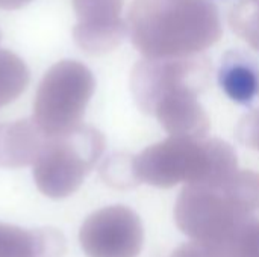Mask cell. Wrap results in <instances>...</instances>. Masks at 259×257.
<instances>
[{"instance_id":"cell-1","label":"cell","mask_w":259,"mask_h":257,"mask_svg":"<svg viewBox=\"0 0 259 257\" xmlns=\"http://www.w3.org/2000/svg\"><path fill=\"white\" fill-rule=\"evenodd\" d=\"M209 73L206 58H144L131 74V89L140 109L155 117L173 136L203 138L209 118L199 103Z\"/></svg>"},{"instance_id":"cell-2","label":"cell","mask_w":259,"mask_h":257,"mask_svg":"<svg viewBox=\"0 0 259 257\" xmlns=\"http://www.w3.org/2000/svg\"><path fill=\"white\" fill-rule=\"evenodd\" d=\"M126 23L135 48L153 59L196 56L223 33L212 0H135Z\"/></svg>"},{"instance_id":"cell-3","label":"cell","mask_w":259,"mask_h":257,"mask_svg":"<svg viewBox=\"0 0 259 257\" xmlns=\"http://www.w3.org/2000/svg\"><path fill=\"white\" fill-rule=\"evenodd\" d=\"M258 215L259 174L250 170H237L214 182L185 185L175 206L179 230L211 247L220 245Z\"/></svg>"},{"instance_id":"cell-4","label":"cell","mask_w":259,"mask_h":257,"mask_svg":"<svg viewBox=\"0 0 259 257\" xmlns=\"http://www.w3.org/2000/svg\"><path fill=\"white\" fill-rule=\"evenodd\" d=\"M138 183L173 188L225 179L238 170L235 150L222 139L173 136L132 158Z\"/></svg>"},{"instance_id":"cell-5","label":"cell","mask_w":259,"mask_h":257,"mask_svg":"<svg viewBox=\"0 0 259 257\" xmlns=\"http://www.w3.org/2000/svg\"><path fill=\"white\" fill-rule=\"evenodd\" d=\"M105 145V136L85 124L47 136L32 165L39 192L53 200L74 194L102 158Z\"/></svg>"},{"instance_id":"cell-6","label":"cell","mask_w":259,"mask_h":257,"mask_svg":"<svg viewBox=\"0 0 259 257\" xmlns=\"http://www.w3.org/2000/svg\"><path fill=\"white\" fill-rule=\"evenodd\" d=\"M94 89L96 80L88 67L61 61L47 70L38 85L32 120L47 136L65 133L82 124Z\"/></svg>"},{"instance_id":"cell-7","label":"cell","mask_w":259,"mask_h":257,"mask_svg":"<svg viewBox=\"0 0 259 257\" xmlns=\"http://www.w3.org/2000/svg\"><path fill=\"white\" fill-rule=\"evenodd\" d=\"M79 242L87 257H138L144 242L140 217L126 206H108L82 224Z\"/></svg>"},{"instance_id":"cell-8","label":"cell","mask_w":259,"mask_h":257,"mask_svg":"<svg viewBox=\"0 0 259 257\" xmlns=\"http://www.w3.org/2000/svg\"><path fill=\"white\" fill-rule=\"evenodd\" d=\"M123 5L124 0H73L77 17L73 36L85 53L103 55L120 45L127 33Z\"/></svg>"},{"instance_id":"cell-9","label":"cell","mask_w":259,"mask_h":257,"mask_svg":"<svg viewBox=\"0 0 259 257\" xmlns=\"http://www.w3.org/2000/svg\"><path fill=\"white\" fill-rule=\"evenodd\" d=\"M64 236L52 229L24 230L0 223V257H62Z\"/></svg>"},{"instance_id":"cell-10","label":"cell","mask_w":259,"mask_h":257,"mask_svg":"<svg viewBox=\"0 0 259 257\" xmlns=\"http://www.w3.org/2000/svg\"><path fill=\"white\" fill-rule=\"evenodd\" d=\"M219 83L235 103L250 106L259 98V65L247 53L231 50L222 59Z\"/></svg>"},{"instance_id":"cell-11","label":"cell","mask_w":259,"mask_h":257,"mask_svg":"<svg viewBox=\"0 0 259 257\" xmlns=\"http://www.w3.org/2000/svg\"><path fill=\"white\" fill-rule=\"evenodd\" d=\"M47 135L32 118L0 127V165L20 168L33 165Z\"/></svg>"},{"instance_id":"cell-12","label":"cell","mask_w":259,"mask_h":257,"mask_svg":"<svg viewBox=\"0 0 259 257\" xmlns=\"http://www.w3.org/2000/svg\"><path fill=\"white\" fill-rule=\"evenodd\" d=\"M30 73L24 61L9 50H0V108L15 101L27 88Z\"/></svg>"},{"instance_id":"cell-13","label":"cell","mask_w":259,"mask_h":257,"mask_svg":"<svg viewBox=\"0 0 259 257\" xmlns=\"http://www.w3.org/2000/svg\"><path fill=\"white\" fill-rule=\"evenodd\" d=\"M212 248L219 257H259V218L244 223L226 241Z\"/></svg>"},{"instance_id":"cell-14","label":"cell","mask_w":259,"mask_h":257,"mask_svg":"<svg viewBox=\"0 0 259 257\" xmlns=\"http://www.w3.org/2000/svg\"><path fill=\"white\" fill-rule=\"evenodd\" d=\"M232 30L259 52V0H241L229 14Z\"/></svg>"},{"instance_id":"cell-15","label":"cell","mask_w":259,"mask_h":257,"mask_svg":"<svg viewBox=\"0 0 259 257\" xmlns=\"http://www.w3.org/2000/svg\"><path fill=\"white\" fill-rule=\"evenodd\" d=\"M132 158L134 156L115 155L105 161L100 168V176L106 182V185L118 189H126L138 185V180L134 173Z\"/></svg>"},{"instance_id":"cell-16","label":"cell","mask_w":259,"mask_h":257,"mask_svg":"<svg viewBox=\"0 0 259 257\" xmlns=\"http://www.w3.org/2000/svg\"><path fill=\"white\" fill-rule=\"evenodd\" d=\"M237 138L246 147L259 151V109L241 118L237 127Z\"/></svg>"},{"instance_id":"cell-17","label":"cell","mask_w":259,"mask_h":257,"mask_svg":"<svg viewBox=\"0 0 259 257\" xmlns=\"http://www.w3.org/2000/svg\"><path fill=\"white\" fill-rule=\"evenodd\" d=\"M171 257H219L215 250L203 242L199 241H191L188 244L181 245L179 248H176L173 251Z\"/></svg>"},{"instance_id":"cell-18","label":"cell","mask_w":259,"mask_h":257,"mask_svg":"<svg viewBox=\"0 0 259 257\" xmlns=\"http://www.w3.org/2000/svg\"><path fill=\"white\" fill-rule=\"evenodd\" d=\"M32 0H0V9L5 11H15L26 5H29Z\"/></svg>"}]
</instances>
